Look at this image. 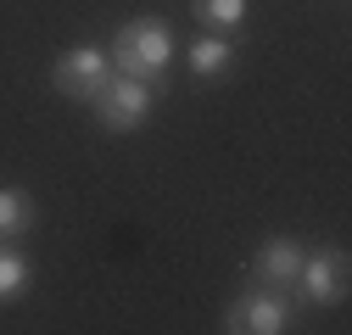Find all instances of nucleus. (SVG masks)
Masks as SVG:
<instances>
[{"instance_id":"obj_1","label":"nucleus","mask_w":352,"mask_h":335,"mask_svg":"<svg viewBox=\"0 0 352 335\" xmlns=\"http://www.w3.org/2000/svg\"><path fill=\"white\" fill-rule=\"evenodd\" d=\"M107 56H112V73H129V78H146L151 90L168 78V67H173V28L162 23V17H135V23H123L118 34H112V45H107Z\"/></svg>"},{"instance_id":"obj_2","label":"nucleus","mask_w":352,"mask_h":335,"mask_svg":"<svg viewBox=\"0 0 352 335\" xmlns=\"http://www.w3.org/2000/svg\"><path fill=\"white\" fill-rule=\"evenodd\" d=\"M346 274H352L346 246H319V251H302V268H296L291 290L307 308H336L346 297Z\"/></svg>"},{"instance_id":"obj_3","label":"nucleus","mask_w":352,"mask_h":335,"mask_svg":"<svg viewBox=\"0 0 352 335\" xmlns=\"http://www.w3.org/2000/svg\"><path fill=\"white\" fill-rule=\"evenodd\" d=\"M151 84L146 78H129V73H112L101 90H96V123L101 129H112V135H129V129H140V123L151 117Z\"/></svg>"},{"instance_id":"obj_4","label":"nucleus","mask_w":352,"mask_h":335,"mask_svg":"<svg viewBox=\"0 0 352 335\" xmlns=\"http://www.w3.org/2000/svg\"><path fill=\"white\" fill-rule=\"evenodd\" d=\"M224 330L230 335H285L291 330V302L274 285H252L246 297H235L224 308Z\"/></svg>"},{"instance_id":"obj_5","label":"nucleus","mask_w":352,"mask_h":335,"mask_svg":"<svg viewBox=\"0 0 352 335\" xmlns=\"http://www.w3.org/2000/svg\"><path fill=\"white\" fill-rule=\"evenodd\" d=\"M107 78H112V56L101 45H73L51 67V90L67 95V101H96V90H101Z\"/></svg>"},{"instance_id":"obj_6","label":"nucleus","mask_w":352,"mask_h":335,"mask_svg":"<svg viewBox=\"0 0 352 335\" xmlns=\"http://www.w3.org/2000/svg\"><path fill=\"white\" fill-rule=\"evenodd\" d=\"M302 268V246L291 235H269L257 251H252V285H274V290H291Z\"/></svg>"},{"instance_id":"obj_7","label":"nucleus","mask_w":352,"mask_h":335,"mask_svg":"<svg viewBox=\"0 0 352 335\" xmlns=\"http://www.w3.org/2000/svg\"><path fill=\"white\" fill-rule=\"evenodd\" d=\"M185 67L201 78V84H212V78H230L235 73V34H201V39H190L185 45Z\"/></svg>"},{"instance_id":"obj_8","label":"nucleus","mask_w":352,"mask_h":335,"mask_svg":"<svg viewBox=\"0 0 352 335\" xmlns=\"http://www.w3.org/2000/svg\"><path fill=\"white\" fill-rule=\"evenodd\" d=\"M34 218H39L34 196H28V190H17V185H0V240L28 235V229H34Z\"/></svg>"},{"instance_id":"obj_9","label":"nucleus","mask_w":352,"mask_h":335,"mask_svg":"<svg viewBox=\"0 0 352 335\" xmlns=\"http://www.w3.org/2000/svg\"><path fill=\"white\" fill-rule=\"evenodd\" d=\"M28 285H34V263L17 251V240H0V302L28 297Z\"/></svg>"},{"instance_id":"obj_10","label":"nucleus","mask_w":352,"mask_h":335,"mask_svg":"<svg viewBox=\"0 0 352 335\" xmlns=\"http://www.w3.org/2000/svg\"><path fill=\"white\" fill-rule=\"evenodd\" d=\"M246 6L252 0H190V17L201 28H212V34H235L246 23Z\"/></svg>"}]
</instances>
